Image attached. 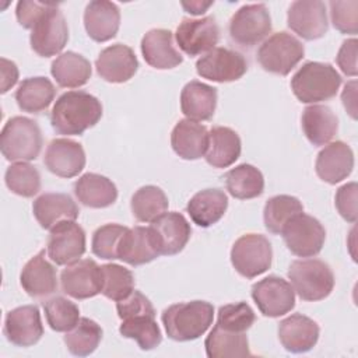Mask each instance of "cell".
Segmentation results:
<instances>
[{
  "label": "cell",
  "instance_id": "6da1fadb",
  "mask_svg": "<svg viewBox=\"0 0 358 358\" xmlns=\"http://www.w3.org/2000/svg\"><path fill=\"white\" fill-rule=\"evenodd\" d=\"M102 117L101 101L85 91H67L55 102L50 123L56 133L78 136Z\"/></svg>",
  "mask_w": 358,
  "mask_h": 358
},
{
  "label": "cell",
  "instance_id": "7a4b0ae2",
  "mask_svg": "<svg viewBox=\"0 0 358 358\" xmlns=\"http://www.w3.org/2000/svg\"><path fill=\"white\" fill-rule=\"evenodd\" d=\"M214 306L206 301L179 302L168 306L161 316L165 331L175 341H192L213 324Z\"/></svg>",
  "mask_w": 358,
  "mask_h": 358
},
{
  "label": "cell",
  "instance_id": "3957f363",
  "mask_svg": "<svg viewBox=\"0 0 358 358\" xmlns=\"http://www.w3.org/2000/svg\"><path fill=\"white\" fill-rule=\"evenodd\" d=\"M341 76L329 63L306 62L291 78L294 95L303 103H316L336 96Z\"/></svg>",
  "mask_w": 358,
  "mask_h": 358
},
{
  "label": "cell",
  "instance_id": "277c9868",
  "mask_svg": "<svg viewBox=\"0 0 358 358\" xmlns=\"http://www.w3.org/2000/svg\"><path fill=\"white\" fill-rule=\"evenodd\" d=\"M0 148L7 161L27 162L35 159L42 148V133L38 123L25 116L8 119L1 130Z\"/></svg>",
  "mask_w": 358,
  "mask_h": 358
},
{
  "label": "cell",
  "instance_id": "5b68a950",
  "mask_svg": "<svg viewBox=\"0 0 358 358\" xmlns=\"http://www.w3.org/2000/svg\"><path fill=\"white\" fill-rule=\"evenodd\" d=\"M288 278L298 296L303 301H322L334 288V274L327 263L319 259H302L291 263Z\"/></svg>",
  "mask_w": 358,
  "mask_h": 358
},
{
  "label": "cell",
  "instance_id": "8992f818",
  "mask_svg": "<svg viewBox=\"0 0 358 358\" xmlns=\"http://www.w3.org/2000/svg\"><path fill=\"white\" fill-rule=\"evenodd\" d=\"M305 48L294 35L281 31L268 36L257 50V62L263 70L287 76L302 60Z\"/></svg>",
  "mask_w": 358,
  "mask_h": 358
},
{
  "label": "cell",
  "instance_id": "52a82bcc",
  "mask_svg": "<svg viewBox=\"0 0 358 358\" xmlns=\"http://www.w3.org/2000/svg\"><path fill=\"white\" fill-rule=\"evenodd\" d=\"M273 249L262 234H245L235 241L231 249V263L245 278H255L271 266Z\"/></svg>",
  "mask_w": 358,
  "mask_h": 358
},
{
  "label": "cell",
  "instance_id": "ba28073f",
  "mask_svg": "<svg viewBox=\"0 0 358 358\" xmlns=\"http://www.w3.org/2000/svg\"><path fill=\"white\" fill-rule=\"evenodd\" d=\"M288 250L299 257H312L320 253L326 231L319 220L305 213L296 214L281 231Z\"/></svg>",
  "mask_w": 358,
  "mask_h": 358
},
{
  "label": "cell",
  "instance_id": "9c48e42d",
  "mask_svg": "<svg viewBox=\"0 0 358 358\" xmlns=\"http://www.w3.org/2000/svg\"><path fill=\"white\" fill-rule=\"evenodd\" d=\"M231 39L243 48H252L262 42L271 31L270 13L263 3L245 4L231 17Z\"/></svg>",
  "mask_w": 358,
  "mask_h": 358
},
{
  "label": "cell",
  "instance_id": "30bf717a",
  "mask_svg": "<svg viewBox=\"0 0 358 358\" xmlns=\"http://www.w3.org/2000/svg\"><path fill=\"white\" fill-rule=\"evenodd\" d=\"M69 41V27L59 4L48 10L31 31L29 42L32 50L42 56L50 57L60 53Z\"/></svg>",
  "mask_w": 358,
  "mask_h": 358
},
{
  "label": "cell",
  "instance_id": "8fae6325",
  "mask_svg": "<svg viewBox=\"0 0 358 358\" xmlns=\"http://www.w3.org/2000/svg\"><path fill=\"white\" fill-rule=\"evenodd\" d=\"M252 298L259 310L268 317H280L295 306L292 285L277 275H268L252 287Z\"/></svg>",
  "mask_w": 358,
  "mask_h": 358
},
{
  "label": "cell",
  "instance_id": "7c38bea8",
  "mask_svg": "<svg viewBox=\"0 0 358 358\" xmlns=\"http://www.w3.org/2000/svg\"><path fill=\"white\" fill-rule=\"evenodd\" d=\"M246 70V59L228 48H214L196 62L197 74L215 83L236 81Z\"/></svg>",
  "mask_w": 358,
  "mask_h": 358
},
{
  "label": "cell",
  "instance_id": "4fadbf2b",
  "mask_svg": "<svg viewBox=\"0 0 358 358\" xmlns=\"http://www.w3.org/2000/svg\"><path fill=\"white\" fill-rule=\"evenodd\" d=\"M48 256L57 266L71 264L85 253V232L76 221H62L49 234Z\"/></svg>",
  "mask_w": 358,
  "mask_h": 358
},
{
  "label": "cell",
  "instance_id": "5bb4252c",
  "mask_svg": "<svg viewBox=\"0 0 358 358\" xmlns=\"http://www.w3.org/2000/svg\"><path fill=\"white\" fill-rule=\"evenodd\" d=\"M178 46L190 57L203 55L215 48L220 39V28L214 17L183 18L175 34Z\"/></svg>",
  "mask_w": 358,
  "mask_h": 358
},
{
  "label": "cell",
  "instance_id": "9a60e30c",
  "mask_svg": "<svg viewBox=\"0 0 358 358\" xmlns=\"http://www.w3.org/2000/svg\"><path fill=\"white\" fill-rule=\"evenodd\" d=\"M287 24L302 39H319L329 29L326 4L320 0H296L288 8Z\"/></svg>",
  "mask_w": 358,
  "mask_h": 358
},
{
  "label": "cell",
  "instance_id": "2e32d148",
  "mask_svg": "<svg viewBox=\"0 0 358 358\" xmlns=\"http://www.w3.org/2000/svg\"><path fill=\"white\" fill-rule=\"evenodd\" d=\"M62 289L74 299H88L102 289L101 267L92 259H81L67 264L60 274Z\"/></svg>",
  "mask_w": 358,
  "mask_h": 358
},
{
  "label": "cell",
  "instance_id": "e0dca14e",
  "mask_svg": "<svg viewBox=\"0 0 358 358\" xmlns=\"http://www.w3.org/2000/svg\"><path fill=\"white\" fill-rule=\"evenodd\" d=\"M3 333L17 347H31L43 336L41 313L36 305H24L6 315Z\"/></svg>",
  "mask_w": 358,
  "mask_h": 358
},
{
  "label": "cell",
  "instance_id": "ac0fdd59",
  "mask_svg": "<svg viewBox=\"0 0 358 358\" xmlns=\"http://www.w3.org/2000/svg\"><path fill=\"white\" fill-rule=\"evenodd\" d=\"M158 252L164 256H172L183 250L190 239L192 228L187 220L176 211L164 213L150 225Z\"/></svg>",
  "mask_w": 358,
  "mask_h": 358
},
{
  "label": "cell",
  "instance_id": "d6986e66",
  "mask_svg": "<svg viewBox=\"0 0 358 358\" xmlns=\"http://www.w3.org/2000/svg\"><path fill=\"white\" fill-rule=\"evenodd\" d=\"M43 164L60 178H74L85 166V152L80 143L70 138H55L49 143Z\"/></svg>",
  "mask_w": 358,
  "mask_h": 358
},
{
  "label": "cell",
  "instance_id": "ffe728a7",
  "mask_svg": "<svg viewBox=\"0 0 358 358\" xmlns=\"http://www.w3.org/2000/svg\"><path fill=\"white\" fill-rule=\"evenodd\" d=\"M96 73L108 83H126L138 69V60L127 45L115 43L105 48L95 60Z\"/></svg>",
  "mask_w": 358,
  "mask_h": 358
},
{
  "label": "cell",
  "instance_id": "44dd1931",
  "mask_svg": "<svg viewBox=\"0 0 358 358\" xmlns=\"http://www.w3.org/2000/svg\"><path fill=\"white\" fill-rule=\"evenodd\" d=\"M320 329L317 323L301 313H294L282 319L278 324V338L281 345L294 354L310 351L319 340Z\"/></svg>",
  "mask_w": 358,
  "mask_h": 358
},
{
  "label": "cell",
  "instance_id": "7402d4cb",
  "mask_svg": "<svg viewBox=\"0 0 358 358\" xmlns=\"http://www.w3.org/2000/svg\"><path fill=\"white\" fill-rule=\"evenodd\" d=\"M354 168V152L344 141H333L326 144L317 154L315 169L317 176L329 183L336 185L344 180Z\"/></svg>",
  "mask_w": 358,
  "mask_h": 358
},
{
  "label": "cell",
  "instance_id": "603a6c76",
  "mask_svg": "<svg viewBox=\"0 0 358 358\" xmlns=\"http://www.w3.org/2000/svg\"><path fill=\"white\" fill-rule=\"evenodd\" d=\"M45 249L31 257L21 270L20 282L32 298H45L57 289L56 268L48 262Z\"/></svg>",
  "mask_w": 358,
  "mask_h": 358
},
{
  "label": "cell",
  "instance_id": "cb8c5ba5",
  "mask_svg": "<svg viewBox=\"0 0 358 358\" xmlns=\"http://www.w3.org/2000/svg\"><path fill=\"white\" fill-rule=\"evenodd\" d=\"M141 53L147 64L158 70L173 69L183 62L180 52L173 45L169 29H150L141 39Z\"/></svg>",
  "mask_w": 358,
  "mask_h": 358
},
{
  "label": "cell",
  "instance_id": "d4e9b609",
  "mask_svg": "<svg viewBox=\"0 0 358 358\" xmlns=\"http://www.w3.org/2000/svg\"><path fill=\"white\" fill-rule=\"evenodd\" d=\"M84 27L95 42H106L116 36L120 27L119 7L106 0L90 1L84 11Z\"/></svg>",
  "mask_w": 358,
  "mask_h": 358
},
{
  "label": "cell",
  "instance_id": "484cf974",
  "mask_svg": "<svg viewBox=\"0 0 358 358\" xmlns=\"http://www.w3.org/2000/svg\"><path fill=\"white\" fill-rule=\"evenodd\" d=\"M32 213L43 229H52L62 221H76L80 210L69 194L45 193L34 201Z\"/></svg>",
  "mask_w": 358,
  "mask_h": 358
},
{
  "label": "cell",
  "instance_id": "4316f807",
  "mask_svg": "<svg viewBox=\"0 0 358 358\" xmlns=\"http://www.w3.org/2000/svg\"><path fill=\"white\" fill-rule=\"evenodd\" d=\"M172 150L183 159L204 157L208 145V130L204 124L190 119L179 120L171 133Z\"/></svg>",
  "mask_w": 358,
  "mask_h": 358
},
{
  "label": "cell",
  "instance_id": "83f0119b",
  "mask_svg": "<svg viewBox=\"0 0 358 358\" xmlns=\"http://www.w3.org/2000/svg\"><path fill=\"white\" fill-rule=\"evenodd\" d=\"M117 255L130 266H141L157 259L159 252L151 228L140 225L129 228L122 236Z\"/></svg>",
  "mask_w": 358,
  "mask_h": 358
},
{
  "label": "cell",
  "instance_id": "f1b7e54d",
  "mask_svg": "<svg viewBox=\"0 0 358 358\" xmlns=\"http://www.w3.org/2000/svg\"><path fill=\"white\" fill-rule=\"evenodd\" d=\"M217 106V88L193 80L180 92V110L194 122L210 120Z\"/></svg>",
  "mask_w": 358,
  "mask_h": 358
},
{
  "label": "cell",
  "instance_id": "f546056e",
  "mask_svg": "<svg viewBox=\"0 0 358 358\" xmlns=\"http://www.w3.org/2000/svg\"><path fill=\"white\" fill-rule=\"evenodd\" d=\"M301 126L305 137L313 145H326L338 130V119L326 105H310L302 112Z\"/></svg>",
  "mask_w": 358,
  "mask_h": 358
},
{
  "label": "cell",
  "instance_id": "4dcf8cb0",
  "mask_svg": "<svg viewBox=\"0 0 358 358\" xmlns=\"http://www.w3.org/2000/svg\"><path fill=\"white\" fill-rule=\"evenodd\" d=\"M241 150V138L235 130L215 126L208 131V145L204 158L214 168H228L239 158Z\"/></svg>",
  "mask_w": 358,
  "mask_h": 358
},
{
  "label": "cell",
  "instance_id": "1f68e13d",
  "mask_svg": "<svg viewBox=\"0 0 358 358\" xmlns=\"http://www.w3.org/2000/svg\"><path fill=\"white\" fill-rule=\"evenodd\" d=\"M74 194L78 201L91 208H105L117 199L115 183L99 173H84L74 183Z\"/></svg>",
  "mask_w": 358,
  "mask_h": 358
},
{
  "label": "cell",
  "instance_id": "d6a6232c",
  "mask_svg": "<svg viewBox=\"0 0 358 358\" xmlns=\"http://www.w3.org/2000/svg\"><path fill=\"white\" fill-rule=\"evenodd\" d=\"M228 208V197L220 189H204L197 192L187 203L186 210L192 221L207 228L218 222Z\"/></svg>",
  "mask_w": 358,
  "mask_h": 358
},
{
  "label": "cell",
  "instance_id": "836d02e7",
  "mask_svg": "<svg viewBox=\"0 0 358 358\" xmlns=\"http://www.w3.org/2000/svg\"><path fill=\"white\" fill-rule=\"evenodd\" d=\"M50 73L59 87L78 88L91 78V63L83 55L76 52H64L59 55L50 66Z\"/></svg>",
  "mask_w": 358,
  "mask_h": 358
},
{
  "label": "cell",
  "instance_id": "e575fe53",
  "mask_svg": "<svg viewBox=\"0 0 358 358\" xmlns=\"http://www.w3.org/2000/svg\"><path fill=\"white\" fill-rule=\"evenodd\" d=\"M56 88L46 77H29L22 80L15 91V101L22 112L41 113L55 99Z\"/></svg>",
  "mask_w": 358,
  "mask_h": 358
},
{
  "label": "cell",
  "instance_id": "d590c367",
  "mask_svg": "<svg viewBox=\"0 0 358 358\" xmlns=\"http://www.w3.org/2000/svg\"><path fill=\"white\" fill-rule=\"evenodd\" d=\"M206 354L208 358H234L250 357L249 341L245 333L229 331L218 324L213 327L204 341Z\"/></svg>",
  "mask_w": 358,
  "mask_h": 358
},
{
  "label": "cell",
  "instance_id": "8d00e7d4",
  "mask_svg": "<svg viewBox=\"0 0 358 358\" xmlns=\"http://www.w3.org/2000/svg\"><path fill=\"white\" fill-rule=\"evenodd\" d=\"M229 194L239 200L259 197L264 190L263 173L250 164H241L224 176Z\"/></svg>",
  "mask_w": 358,
  "mask_h": 358
},
{
  "label": "cell",
  "instance_id": "74e56055",
  "mask_svg": "<svg viewBox=\"0 0 358 358\" xmlns=\"http://www.w3.org/2000/svg\"><path fill=\"white\" fill-rule=\"evenodd\" d=\"M168 197L162 189L154 185L140 187L131 197L130 208L140 222H152L168 210Z\"/></svg>",
  "mask_w": 358,
  "mask_h": 358
},
{
  "label": "cell",
  "instance_id": "f35d334b",
  "mask_svg": "<svg viewBox=\"0 0 358 358\" xmlns=\"http://www.w3.org/2000/svg\"><path fill=\"white\" fill-rule=\"evenodd\" d=\"M299 213H303V206L296 197L288 194H278L270 197L266 201L263 210L264 227L268 232L280 235L284 227L289 222V220Z\"/></svg>",
  "mask_w": 358,
  "mask_h": 358
},
{
  "label": "cell",
  "instance_id": "ab89813d",
  "mask_svg": "<svg viewBox=\"0 0 358 358\" xmlns=\"http://www.w3.org/2000/svg\"><path fill=\"white\" fill-rule=\"evenodd\" d=\"M102 338L101 326L88 317H80L78 323L64 336L67 350L77 357H87L92 354Z\"/></svg>",
  "mask_w": 358,
  "mask_h": 358
},
{
  "label": "cell",
  "instance_id": "60d3db41",
  "mask_svg": "<svg viewBox=\"0 0 358 358\" xmlns=\"http://www.w3.org/2000/svg\"><path fill=\"white\" fill-rule=\"evenodd\" d=\"M154 317L155 316L144 315L124 319L119 327V331L123 337L134 340L141 350H154L162 341L159 326L157 324Z\"/></svg>",
  "mask_w": 358,
  "mask_h": 358
},
{
  "label": "cell",
  "instance_id": "b9f144b4",
  "mask_svg": "<svg viewBox=\"0 0 358 358\" xmlns=\"http://www.w3.org/2000/svg\"><path fill=\"white\" fill-rule=\"evenodd\" d=\"M102 289L101 294L112 301H122L134 291V277L123 266L109 263L101 266Z\"/></svg>",
  "mask_w": 358,
  "mask_h": 358
},
{
  "label": "cell",
  "instance_id": "7bdbcfd3",
  "mask_svg": "<svg viewBox=\"0 0 358 358\" xmlns=\"http://www.w3.org/2000/svg\"><path fill=\"white\" fill-rule=\"evenodd\" d=\"M4 180L13 193L22 197H34L41 190V175L28 162L11 164L6 171Z\"/></svg>",
  "mask_w": 358,
  "mask_h": 358
},
{
  "label": "cell",
  "instance_id": "ee69618b",
  "mask_svg": "<svg viewBox=\"0 0 358 358\" xmlns=\"http://www.w3.org/2000/svg\"><path fill=\"white\" fill-rule=\"evenodd\" d=\"M43 310L48 324L55 331L66 333L71 330L80 320L78 306L63 296H55L43 302Z\"/></svg>",
  "mask_w": 358,
  "mask_h": 358
},
{
  "label": "cell",
  "instance_id": "f6af8a7d",
  "mask_svg": "<svg viewBox=\"0 0 358 358\" xmlns=\"http://www.w3.org/2000/svg\"><path fill=\"white\" fill-rule=\"evenodd\" d=\"M127 227L119 224H106L99 227L92 235L91 249L92 253L105 260L119 259L117 250L122 236L127 231Z\"/></svg>",
  "mask_w": 358,
  "mask_h": 358
},
{
  "label": "cell",
  "instance_id": "bcb514c9",
  "mask_svg": "<svg viewBox=\"0 0 358 358\" xmlns=\"http://www.w3.org/2000/svg\"><path fill=\"white\" fill-rule=\"evenodd\" d=\"M256 316L253 309L246 302L227 303L218 309L217 324L221 329L245 333L255 323Z\"/></svg>",
  "mask_w": 358,
  "mask_h": 358
},
{
  "label": "cell",
  "instance_id": "7dc6e473",
  "mask_svg": "<svg viewBox=\"0 0 358 358\" xmlns=\"http://www.w3.org/2000/svg\"><path fill=\"white\" fill-rule=\"evenodd\" d=\"M330 18L333 27L343 32L355 35L358 32V1H330Z\"/></svg>",
  "mask_w": 358,
  "mask_h": 358
},
{
  "label": "cell",
  "instance_id": "c3c4849f",
  "mask_svg": "<svg viewBox=\"0 0 358 358\" xmlns=\"http://www.w3.org/2000/svg\"><path fill=\"white\" fill-rule=\"evenodd\" d=\"M116 310L122 320L130 319L134 316H144V315L155 316V309L151 301L144 294L136 289L124 299L117 301Z\"/></svg>",
  "mask_w": 358,
  "mask_h": 358
},
{
  "label": "cell",
  "instance_id": "681fc988",
  "mask_svg": "<svg viewBox=\"0 0 358 358\" xmlns=\"http://www.w3.org/2000/svg\"><path fill=\"white\" fill-rule=\"evenodd\" d=\"M357 199H358V186L355 182H350L338 187L334 204L338 214L348 222L357 221Z\"/></svg>",
  "mask_w": 358,
  "mask_h": 358
},
{
  "label": "cell",
  "instance_id": "f907efd6",
  "mask_svg": "<svg viewBox=\"0 0 358 358\" xmlns=\"http://www.w3.org/2000/svg\"><path fill=\"white\" fill-rule=\"evenodd\" d=\"M56 3H39V1H18L15 8V15L21 27L27 29H32L39 18L50 10Z\"/></svg>",
  "mask_w": 358,
  "mask_h": 358
},
{
  "label": "cell",
  "instance_id": "816d5d0a",
  "mask_svg": "<svg viewBox=\"0 0 358 358\" xmlns=\"http://www.w3.org/2000/svg\"><path fill=\"white\" fill-rule=\"evenodd\" d=\"M357 43L358 42L355 38L344 41L341 48L338 49V53L336 57L337 64L341 69V71L350 77H355L357 71H358V69H357Z\"/></svg>",
  "mask_w": 358,
  "mask_h": 358
},
{
  "label": "cell",
  "instance_id": "f5cc1de1",
  "mask_svg": "<svg viewBox=\"0 0 358 358\" xmlns=\"http://www.w3.org/2000/svg\"><path fill=\"white\" fill-rule=\"evenodd\" d=\"M18 81V69L14 62L1 57V94H6Z\"/></svg>",
  "mask_w": 358,
  "mask_h": 358
},
{
  "label": "cell",
  "instance_id": "db71d44e",
  "mask_svg": "<svg viewBox=\"0 0 358 358\" xmlns=\"http://www.w3.org/2000/svg\"><path fill=\"white\" fill-rule=\"evenodd\" d=\"M341 101L345 110L350 113L352 119H357V81L352 80L345 84L344 91L341 94Z\"/></svg>",
  "mask_w": 358,
  "mask_h": 358
},
{
  "label": "cell",
  "instance_id": "11a10c76",
  "mask_svg": "<svg viewBox=\"0 0 358 358\" xmlns=\"http://www.w3.org/2000/svg\"><path fill=\"white\" fill-rule=\"evenodd\" d=\"M210 6H213V1H207V3H203V1L182 3V7H183L187 13H190V14H193V15L204 14Z\"/></svg>",
  "mask_w": 358,
  "mask_h": 358
}]
</instances>
